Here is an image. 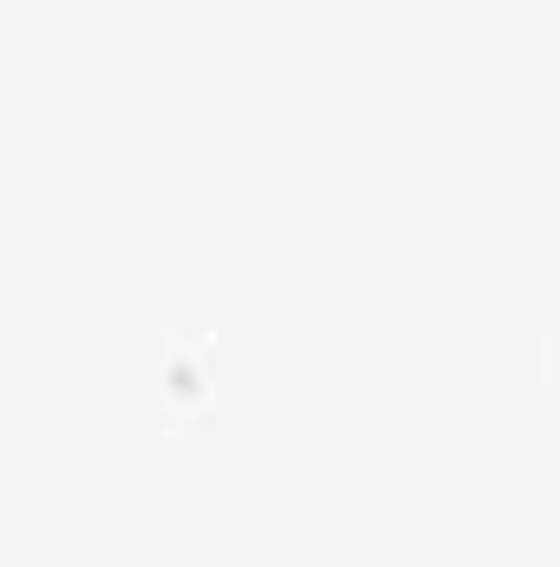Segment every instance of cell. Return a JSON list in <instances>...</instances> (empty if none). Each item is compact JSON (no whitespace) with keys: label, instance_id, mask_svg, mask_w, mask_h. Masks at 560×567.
I'll use <instances>...</instances> for the list:
<instances>
[{"label":"cell","instance_id":"obj_1","mask_svg":"<svg viewBox=\"0 0 560 567\" xmlns=\"http://www.w3.org/2000/svg\"><path fill=\"white\" fill-rule=\"evenodd\" d=\"M209 372H217V338H209L203 324H183L169 331L163 344V425L169 433H189L196 419H209V405H217V392H209Z\"/></svg>","mask_w":560,"mask_h":567},{"label":"cell","instance_id":"obj_2","mask_svg":"<svg viewBox=\"0 0 560 567\" xmlns=\"http://www.w3.org/2000/svg\"><path fill=\"white\" fill-rule=\"evenodd\" d=\"M533 365H540V379L560 392V324H547V331L533 338Z\"/></svg>","mask_w":560,"mask_h":567}]
</instances>
